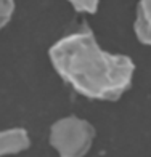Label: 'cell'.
Listing matches in <instances>:
<instances>
[{
  "instance_id": "7a4b0ae2",
  "label": "cell",
  "mask_w": 151,
  "mask_h": 157,
  "mask_svg": "<svg viewBox=\"0 0 151 157\" xmlns=\"http://www.w3.org/2000/svg\"><path fill=\"white\" fill-rule=\"evenodd\" d=\"M95 128L90 122L76 116L60 119L52 125L50 144L60 157H84L90 151Z\"/></svg>"
},
{
  "instance_id": "5b68a950",
  "label": "cell",
  "mask_w": 151,
  "mask_h": 157,
  "mask_svg": "<svg viewBox=\"0 0 151 157\" xmlns=\"http://www.w3.org/2000/svg\"><path fill=\"white\" fill-rule=\"evenodd\" d=\"M68 2L73 5V8L79 13H89L93 15L98 10L100 0H68Z\"/></svg>"
},
{
  "instance_id": "3957f363",
  "label": "cell",
  "mask_w": 151,
  "mask_h": 157,
  "mask_svg": "<svg viewBox=\"0 0 151 157\" xmlns=\"http://www.w3.org/2000/svg\"><path fill=\"white\" fill-rule=\"evenodd\" d=\"M133 29L137 39L143 45L151 47V0H140Z\"/></svg>"
},
{
  "instance_id": "277c9868",
  "label": "cell",
  "mask_w": 151,
  "mask_h": 157,
  "mask_svg": "<svg viewBox=\"0 0 151 157\" xmlns=\"http://www.w3.org/2000/svg\"><path fill=\"white\" fill-rule=\"evenodd\" d=\"M15 13V0H0V31L10 23Z\"/></svg>"
},
{
  "instance_id": "6da1fadb",
  "label": "cell",
  "mask_w": 151,
  "mask_h": 157,
  "mask_svg": "<svg viewBox=\"0 0 151 157\" xmlns=\"http://www.w3.org/2000/svg\"><path fill=\"white\" fill-rule=\"evenodd\" d=\"M48 56L63 80L87 98L114 101L132 85L133 61L101 50L89 27L55 42Z\"/></svg>"
}]
</instances>
